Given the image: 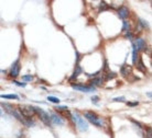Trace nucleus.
Masks as SVG:
<instances>
[{
	"label": "nucleus",
	"instance_id": "14",
	"mask_svg": "<svg viewBox=\"0 0 152 138\" xmlns=\"http://www.w3.org/2000/svg\"><path fill=\"white\" fill-rule=\"evenodd\" d=\"M1 97H2V99H15V100L18 99V97L16 95V94H5V95L2 94Z\"/></svg>",
	"mask_w": 152,
	"mask_h": 138
},
{
	"label": "nucleus",
	"instance_id": "2",
	"mask_svg": "<svg viewBox=\"0 0 152 138\" xmlns=\"http://www.w3.org/2000/svg\"><path fill=\"white\" fill-rule=\"evenodd\" d=\"M84 115H85V117H86L89 122L92 123L93 125H95V126H97V127H101V126L104 125V121L101 120L100 117H98L96 114L92 113V112H86Z\"/></svg>",
	"mask_w": 152,
	"mask_h": 138
},
{
	"label": "nucleus",
	"instance_id": "3",
	"mask_svg": "<svg viewBox=\"0 0 152 138\" xmlns=\"http://www.w3.org/2000/svg\"><path fill=\"white\" fill-rule=\"evenodd\" d=\"M19 112L22 114L24 117H30L35 113V107L29 105H21L19 106Z\"/></svg>",
	"mask_w": 152,
	"mask_h": 138
},
{
	"label": "nucleus",
	"instance_id": "21",
	"mask_svg": "<svg viewBox=\"0 0 152 138\" xmlns=\"http://www.w3.org/2000/svg\"><path fill=\"white\" fill-rule=\"evenodd\" d=\"M114 101H115V102H118V101H125V97H115V99H114Z\"/></svg>",
	"mask_w": 152,
	"mask_h": 138
},
{
	"label": "nucleus",
	"instance_id": "19",
	"mask_svg": "<svg viewBox=\"0 0 152 138\" xmlns=\"http://www.w3.org/2000/svg\"><path fill=\"white\" fill-rule=\"evenodd\" d=\"M139 22L141 23V25L142 26H144V27H148L149 25H148V23H147V21H144L143 19H139Z\"/></svg>",
	"mask_w": 152,
	"mask_h": 138
},
{
	"label": "nucleus",
	"instance_id": "17",
	"mask_svg": "<svg viewBox=\"0 0 152 138\" xmlns=\"http://www.w3.org/2000/svg\"><path fill=\"white\" fill-rule=\"evenodd\" d=\"M115 77H116V75H115V73H107V75H106V77H105V79H106V80H110V79H112V78H115Z\"/></svg>",
	"mask_w": 152,
	"mask_h": 138
},
{
	"label": "nucleus",
	"instance_id": "5",
	"mask_svg": "<svg viewBox=\"0 0 152 138\" xmlns=\"http://www.w3.org/2000/svg\"><path fill=\"white\" fill-rule=\"evenodd\" d=\"M73 89L78 90V91H83V92H92V91H95V88L94 87H88V86H84V84H73L72 86Z\"/></svg>",
	"mask_w": 152,
	"mask_h": 138
},
{
	"label": "nucleus",
	"instance_id": "13",
	"mask_svg": "<svg viewBox=\"0 0 152 138\" xmlns=\"http://www.w3.org/2000/svg\"><path fill=\"white\" fill-rule=\"evenodd\" d=\"M132 56H133V58H132V63H133V64H137V63H138V54H137V49H135V47H133Z\"/></svg>",
	"mask_w": 152,
	"mask_h": 138
},
{
	"label": "nucleus",
	"instance_id": "12",
	"mask_svg": "<svg viewBox=\"0 0 152 138\" xmlns=\"http://www.w3.org/2000/svg\"><path fill=\"white\" fill-rule=\"evenodd\" d=\"M129 30H130V24L126 22V21H124L122 22V31H127V32H129Z\"/></svg>",
	"mask_w": 152,
	"mask_h": 138
},
{
	"label": "nucleus",
	"instance_id": "7",
	"mask_svg": "<svg viewBox=\"0 0 152 138\" xmlns=\"http://www.w3.org/2000/svg\"><path fill=\"white\" fill-rule=\"evenodd\" d=\"M133 47H135L137 50H144V48H145V43H144V41L142 39H137Z\"/></svg>",
	"mask_w": 152,
	"mask_h": 138
},
{
	"label": "nucleus",
	"instance_id": "11",
	"mask_svg": "<svg viewBox=\"0 0 152 138\" xmlns=\"http://www.w3.org/2000/svg\"><path fill=\"white\" fill-rule=\"evenodd\" d=\"M91 84H94V86H101V84H102V79H101V78H95Z\"/></svg>",
	"mask_w": 152,
	"mask_h": 138
},
{
	"label": "nucleus",
	"instance_id": "15",
	"mask_svg": "<svg viewBox=\"0 0 152 138\" xmlns=\"http://www.w3.org/2000/svg\"><path fill=\"white\" fill-rule=\"evenodd\" d=\"M22 78H23L24 81H31V80H33V76H31V75H25Z\"/></svg>",
	"mask_w": 152,
	"mask_h": 138
},
{
	"label": "nucleus",
	"instance_id": "8",
	"mask_svg": "<svg viewBox=\"0 0 152 138\" xmlns=\"http://www.w3.org/2000/svg\"><path fill=\"white\" fill-rule=\"evenodd\" d=\"M120 73L122 76H125V77H128V76H130L131 73H132V68L130 67L129 65H124L121 67V70H120Z\"/></svg>",
	"mask_w": 152,
	"mask_h": 138
},
{
	"label": "nucleus",
	"instance_id": "23",
	"mask_svg": "<svg viewBox=\"0 0 152 138\" xmlns=\"http://www.w3.org/2000/svg\"><path fill=\"white\" fill-rule=\"evenodd\" d=\"M138 66H139V68H140L141 70H144L143 65H142V63H141V61H140V63H138Z\"/></svg>",
	"mask_w": 152,
	"mask_h": 138
},
{
	"label": "nucleus",
	"instance_id": "9",
	"mask_svg": "<svg viewBox=\"0 0 152 138\" xmlns=\"http://www.w3.org/2000/svg\"><path fill=\"white\" fill-rule=\"evenodd\" d=\"M128 14H129V11H128V9L126 7H121L118 10V16L120 19H126Z\"/></svg>",
	"mask_w": 152,
	"mask_h": 138
},
{
	"label": "nucleus",
	"instance_id": "20",
	"mask_svg": "<svg viewBox=\"0 0 152 138\" xmlns=\"http://www.w3.org/2000/svg\"><path fill=\"white\" fill-rule=\"evenodd\" d=\"M127 104H128L129 106H135L139 104V102H137V101H135V102H128Z\"/></svg>",
	"mask_w": 152,
	"mask_h": 138
},
{
	"label": "nucleus",
	"instance_id": "6",
	"mask_svg": "<svg viewBox=\"0 0 152 138\" xmlns=\"http://www.w3.org/2000/svg\"><path fill=\"white\" fill-rule=\"evenodd\" d=\"M19 71H20V65H19V61H16L12 67H11V70H10V76L11 77H18L19 76Z\"/></svg>",
	"mask_w": 152,
	"mask_h": 138
},
{
	"label": "nucleus",
	"instance_id": "4",
	"mask_svg": "<svg viewBox=\"0 0 152 138\" xmlns=\"http://www.w3.org/2000/svg\"><path fill=\"white\" fill-rule=\"evenodd\" d=\"M35 112L38 113L40 120H41L45 125H49V126H50L52 120H51V117L49 116V114L46 113V112H44L42 109H39V107H35Z\"/></svg>",
	"mask_w": 152,
	"mask_h": 138
},
{
	"label": "nucleus",
	"instance_id": "18",
	"mask_svg": "<svg viewBox=\"0 0 152 138\" xmlns=\"http://www.w3.org/2000/svg\"><path fill=\"white\" fill-rule=\"evenodd\" d=\"M145 138H152V129L151 128H147V135Z\"/></svg>",
	"mask_w": 152,
	"mask_h": 138
},
{
	"label": "nucleus",
	"instance_id": "1",
	"mask_svg": "<svg viewBox=\"0 0 152 138\" xmlns=\"http://www.w3.org/2000/svg\"><path fill=\"white\" fill-rule=\"evenodd\" d=\"M72 118H73V122L75 123L76 125H77V127L79 128V130H82V131H86L87 128H88V125H87V123L85 122L84 120L81 117V115L78 113H73L72 114Z\"/></svg>",
	"mask_w": 152,
	"mask_h": 138
},
{
	"label": "nucleus",
	"instance_id": "24",
	"mask_svg": "<svg viewBox=\"0 0 152 138\" xmlns=\"http://www.w3.org/2000/svg\"><path fill=\"white\" fill-rule=\"evenodd\" d=\"M57 110H67V106H57Z\"/></svg>",
	"mask_w": 152,
	"mask_h": 138
},
{
	"label": "nucleus",
	"instance_id": "16",
	"mask_svg": "<svg viewBox=\"0 0 152 138\" xmlns=\"http://www.w3.org/2000/svg\"><path fill=\"white\" fill-rule=\"evenodd\" d=\"M48 100L49 101H51V102H53V103H59V100L57 99V97H48Z\"/></svg>",
	"mask_w": 152,
	"mask_h": 138
},
{
	"label": "nucleus",
	"instance_id": "25",
	"mask_svg": "<svg viewBox=\"0 0 152 138\" xmlns=\"http://www.w3.org/2000/svg\"><path fill=\"white\" fill-rule=\"evenodd\" d=\"M147 95L152 99V92H148V93H147Z\"/></svg>",
	"mask_w": 152,
	"mask_h": 138
},
{
	"label": "nucleus",
	"instance_id": "10",
	"mask_svg": "<svg viewBox=\"0 0 152 138\" xmlns=\"http://www.w3.org/2000/svg\"><path fill=\"white\" fill-rule=\"evenodd\" d=\"M51 120L55 123V124H57V125H62V124L64 123V120H63L62 117H59V115H56V114H54V113L51 115Z\"/></svg>",
	"mask_w": 152,
	"mask_h": 138
},
{
	"label": "nucleus",
	"instance_id": "22",
	"mask_svg": "<svg viewBox=\"0 0 152 138\" xmlns=\"http://www.w3.org/2000/svg\"><path fill=\"white\" fill-rule=\"evenodd\" d=\"M15 83L17 84V86H20V87H25L24 83H21V82H18V81H15Z\"/></svg>",
	"mask_w": 152,
	"mask_h": 138
}]
</instances>
